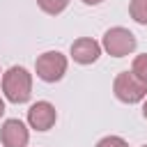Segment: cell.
Here are the masks:
<instances>
[{
  "mask_svg": "<svg viewBox=\"0 0 147 147\" xmlns=\"http://www.w3.org/2000/svg\"><path fill=\"white\" fill-rule=\"evenodd\" d=\"M2 94L11 103H28L32 96V74L25 67H9L2 74Z\"/></svg>",
  "mask_w": 147,
  "mask_h": 147,
  "instance_id": "6da1fadb",
  "label": "cell"
},
{
  "mask_svg": "<svg viewBox=\"0 0 147 147\" xmlns=\"http://www.w3.org/2000/svg\"><path fill=\"white\" fill-rule=\"evenodd\" d=\"M37 5H39V9H41L44 14L57 16V14H62V11L69 7V0H37Z\"/></svg>",
  "mask_w": 147,
  "mask_h": 147,
  "instance_id": "9c48e42d",
  "label": "cell"
},
{
  "mask_svg": "<svg viewBox=\"0 0 147 147\" xmlns=\"http://www.w3.org/2000/svg\"><path fill=\"white\" fill-rule=\"evenodd\" d=\"M96 147H129V142L119 136H106L96 142Z\"/></svg>",
  "mask_w": 147,
  "mask_h": 147,
  "instance_id": "8fae6325",
  "label": "cell"
},
{
  "mask_svg": "<svg viewBox=\"0 0 147 147\" xmlns=\"http://www.w3.org/2000/svg\"><path fill=\"white\" fill-rule=\"evenodd\" d=\"M136 46H138V39L126 28H119L117 25V28H110V30L103 32L101 48L108 55H113V57H126V55H131L136 51Z\"/></svg>",
  "mask_w": 147,
  "mask_h": 147,
  "instance_id": "3957f363",
  "label": "cell"
},
{
  "mask_svg": "<svg viewBox=\"0 0 147 147\" xmlns=\"http://www.w3.org/2000/svg\"><path fill=\"white\" fill-rule=\"evenodd\" d=\"M0 76H2V74H0Z\"/></svg>",
  "mask_w": 147,
  "mask_h": 147,
  "instance_id": "2e32d148",
  "label": "cell"
},
{
  "mask_svg": "<svg viewBox=\"0 0 147 147\" xmlns=\"http://www.w3.org/2000/svg\"><path fill=\"white\" fill-rule=\"evenodd\" d=\"M113 92H115L117 101L133 106V103H140L147 99V83H142L133 71H122L113 80Z\"/></svg>",
  "mask_w": 147,
  "mask_h": 147,
  "instance_id": "7a4b0ae2",
  "label": "cell"
},
{
  "mask_svg": "<svg viewBox=\"0 0 147 147\" xmlns=\"http://www.w3.org/2000/svg\"><path fill=\"white\" fill-rule=\"evenodd\" d=\"M131 71H133L142 83H147V53L136 55V60H133V64H131Z\"/></svg>",
  "mask_w": 147,
  "mask_h": 147,
  "instance_id": "30bf717a",
  "label": "cell"
},
{
  "mask_svg": "<svg viewBox=\"0 0 147 147\" xmlns=\"http://www.w3.org/2000/svg\"><path fill=\"white\" fill-rule=\"evenodd\" d=\"M55 119H57V110L51 101H37L28 110V124L34 131H51L55 126Z\"/></svg>",
  "mask_w": 147,
  "mask_h": 147,
  "instance_id": "5b68a950",
  "label": "cell"
},
{
  "mask_svg": "<svg viewBox=\"0 0 147 147\" xmlns=\"http://www.w3.org/2000/svg\"><path fill=\"white\" fill-rule=\"evenodd\" d=\"M67 55H62L60 51H46L37 57L34 71L44 83H57L67 74Z\"/></svg>",
  "mask_w": 147,
  "mask_h": 147,
  "instance_id": "277c9868",
  "label": "cell"
},
{
  "mask_svg": "<svg viewBox=\"0 0 147 147\" xmlns=\"http://www.w3.org/2000/svg\"><path fill=\"white\" fill-rule=\"evenodd\" d=\"M69 53H71L74 62H78V64H92L101 55V44L94 41L92 37H80V39H76L71 44V51Z\"/></svg>",
  "mask_w": 147,
  "mask_h": 147,
  "instance_id": "52a82bcc",
  "label": "cell"
},
{
  "mask_svg": "<svg viewBox=\"0 0 147 147\" xmlns=\"http://www.w3.org/2000/svg\"><path fill=\"white\" fill-rule=\"evenodd\" d=\"M142 117L147 119V99H145V103H142Z\"/></svg>",
  "mask_w": 147,
  "mask_h": 147,
  "instance_id": "4fadbf2b",
  "label": "cell"
},
{
  "mask_svg": "<svg viewBox=\"0 0 147 147\" xmlns=\"http://www.w3.org/2000/svg\"><path fill=\"white\" fill-rule=\"evenodd\" d=\"M83 2H85V5H92V7H94V5H101L103 0H83Z\"/></svg>",
  "mask_w": 147,
  "mask_h": 147,
  "instance_id": "7c38bea8",
  "label": "cell"
},
{
  "mask_svg": "<svg viewBox=\"0 0 147 147\" xmlns=\"http://www.w3.org/2000/svg\"><path fill=\"white\" fill-rule=\"evenodd\" d=\"M0 140L5 147H28L30 131L21 119H5L0 129Z\"/></svg>",
  "mask_w": 147,
  "mask_h": 147,
  "instance_id": "8992f818",
  "label": "cell"
},
{
  "mask_svg": "<svg viewBox=\"0 0 147 147\" xmlns=\"http://www.w3.org/2000/svg\"><path fill=\"white\" fill-rule=\"evenodd\" d=\"M129 14L136 23L147 25V0H131L129 2Z\"/></svg>",
  "mask_w": 147,
  "mask_h": 147,
  "instance_id": "ba28073f",
  "label": "cell"
},
{
  "mask_svg": "<svg viewBox=\"0 0 147 147\" xmlns=\"http://www.w3.org/2000/svg\"><path fill=\"white\" fill-rule=\"evenodd\" d=\"M5 115V101H2V96H0V117Z\"/></svg>",
  "mask_w": 147,
  "mask_h": 147,
  "instance_id": "5bb4252c",
  "label": "cell"
},
{
  "mask_svg": "<svg viewBox=\"0 0 147 147\" xmlns=\"http://www.w3.org/2000/svg\"><path fill=\"white\" fill-rule=\"evenodd\" d=\"M142 147H147V145H142Z\"/></svg>",
  "mask_w": 147,
  "mask_h": 147,
  "instance_id": "9a60e30c",
  "label": "cell"
}]
</instances>
